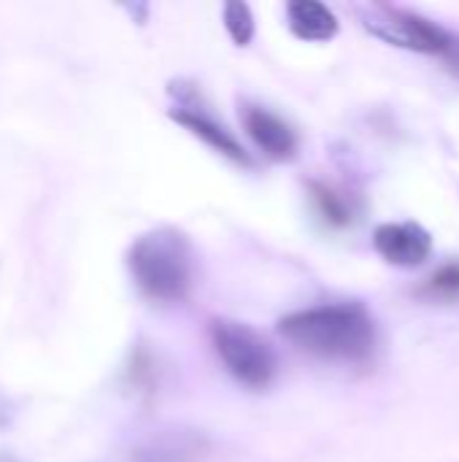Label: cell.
Segmentation results:
<instances>
[{"mask_svg":"<svg viewBox=\"0 0 459 462\" xmlns=\"http://www.w3.org/2000/svg\"><path fill=\"white\" fill-rule=\"evenodd\" d=\"M208 333L214 352L238 384L249 390H265L276 379L279 357L254 328L233 319H214Z\"/></svg>","mask_w":459,"mask_h":462,"instance_id":"4","label":"cell"},{"mask_svg":"<svg viewBox=\"0 0 459 462\" xmlns=\"http://www.w3.org/2000/svg\"><path fill=\"white\" fill-rule=\"evenodd\" d=\"M422 295L438 298V300H454V298H459V260L444 263L441 268H436L433 276L425 282Z\"/></svg>","mask_w":459,"mask_h":462,"instance_id":"12","label":"cell"},{"mask_svg":"<svg viewBox=\"0 0 459 462\" xmlns=\"http://www.w3.org/2000/svg\"><path fill=\"white\" fill-rule=\"evenodd\" d=\"M308 198H311V206H314L317 217H319L327 227L346 230V227L354 225L357 211H354L352 198H349L344 189H338V187H333V184H327V181L311 179V181H308Z\"/></svg>","mask_w":459,"mask_h":462,"instance_id":"10","label":"cell"},{"mask_svg":"<svg viewBox=\"0 0 459 462\" xmlns=\"http://www.w3.org/2000/svg\"><path fill=\"white\" fill-rule=\"evenodd\" d=\"M170 95L176 97V108H170V119L179 122L184 130H189L192 135H197L203 143H208L214 152H219L222 157H227L230 162L246 165L252 168L254 160L249 157V152L243 149V143L233 135V130H227L225 122H219L208 106L200 97V89L195 84H170Z\"/></svg>","mask_w":459,"mask_h":462,"instance_id":"5","label":"cell"},{"mask_svg":"<svg viewBox=\"0 0 459 462\" xmlns=\"http://www.w3.org/2000/svg\"><path fill=\"white\" fill-rule=\"evenodd\" d=\"M222 19H225V30L233 38L235 46H249L254 38V14L246 3L241 0H230L222 8Z\"/></svg>","mask_w":459,"mask_h":462,"instance_id":"11","label":"cell"},{"mask_svg":"<svg viewBox=\"0 0 459 462\" xmlns=\"http://www.w3.org/2000/svg\"><path fill=\"white\" fill-rule=\"evenodd\" d=\"M241 122H243L246 135L254 141V146L265 157L284 162V160H292L298 154L300 138H298L295 127L287 119H281L276 111L257 106V103H243Z\"/></svg>","mask_w":459,"mask_h":462,"instance_id":"8","label":"cell"},{"mask_svg":"<svg viewBox=\"0 0 459 462\" xmlns=\"http://www.w3.org/2000/svg\"><path fill=\"white\" fill-rule=\"evenodd\" d=\"M363 27L376 35L379 41L390 46H400L409 51H422V54H438L444 57L452 68L459 70V32L446 30L444 24L400 8V5H387V3H368L357 8Z\"/></svg>","mask_w":459,"mask_h":462,"instance_id":"3","label":"cell"},{"mask_svg":"<svg viewBox=\"0 0 459 462\" xmlns=\"http://www.w3.org/2000/svg\"><path fill=\"white\" fill-rule=\"evenodd\" d=\"M11 420H14V403L0 393V430H3V428H8V425H11Z\"/></svg>","mask_w":459,"mask_h":462,"instance_id":"13","label":"cell"},{"mask_svg":"<svg viewBox=\"0 0 459 462\" xmlns=\"http://www.w3.org/2000/svg\"><path fill=\"white\" fill-rule=\"evenodd\" d=\"M279 333L300 352L333 363H365L376 352V322L357 303H322L279 319Z\"/></svg>","mask_w":459,"mask_h":462,"instance_id":"1","label":"cell"},{"mask_svg":"<svg viewBox=\"0 0 459 462\" xmlns=\"http://www.w3.org/2000/svg\"><path fill=\"white\" fill-rule=\"evenodd\" d=\"M208 449L211 444L200 430L168 428L149 433L116 462H203L208 457Z\"/></svg>","mask_w":459,"mask_h":462,"instance_id":"6","label":"cell"},{"mask_svg":"<svg viewBox=\"0 0 459 462\" xmlns=\"http://www.w3.org/2000/svg\"><path fill=\"white\" fill-rule=\"evenodd\" d=\"M127 271L149 303H184L195 287V249L181 230L154 227L133 241Z\"/></svg>","mask_w":459,"mask_h":462,"instance_id":"2","label":"cell"},{"mask_svg":"<svg viewBox=\"0 0 459 462\" xmlns=\"http://www.w3.org/2000/svg\"><path fill=\"white\" fill-rule=\"evenodd\" d=\"M373 249L395 268H419L433 254V236L419 222H384L373 230Z\"/></svg>","mask_w":459,"mask_h":462,"instance_id":"7","label":"cell"},{"mask_svg":"<svg viewBox=\"0 0 459 462\" xmlns=\"http://www.w3.org/2000/svg\"><path fill=\"white\" fill-rule=\"evenodd\" d=\"M0 462H14V460H8V457H0Z\"/></svg>","mask_w":459,"mask_h":462,"instance_id":"14","label":"cell"},{"mask_svg":"<svg viewBox=\"0 0 459 462\" xmlns=\"http://www.w3.org/2000/svg\"><path fill=\"white\" fill-rule=\"evenodd\" d=\"M289 32L308 43H325L338 35V16L327 3L319 0H289L287 3Z\"/></svg>","mask_w":459,"mask_h":462,"instance_id":"9","label":"cell"}]
</instances>
